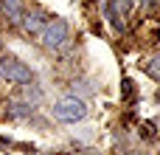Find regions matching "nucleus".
<instances>
[{"mask_svg":"<svg viewBox=\"0 0 160 155\" xmlns=\"http://www.w3.org/2000/svg\"><path fill=\"white\" fill-rule=\"evenodd\" d=\"M0 79L3 82H20V85H28L31 79H34V73H31V68L25 65V62H20L17 56H0Z\"/></svg>","mask_w":160,"mask_h":155,"instance_id":"nucleus-1","label":"nucleus"},{"mask_svg":"<svg viewBox=\"0 0 160 155\" xmlns=\"http://www.w3.org/2000/svg\"><path fill=\"white\" fill-rule=\"evenodd\" d=\"M53 116L59 121H82L87 116V104L82 99H76V96H65V99H59L53 104Z\"/></svg>","mask_w":160,"mask_h":155,"instance_id":"nucleus-2","label":"nucleus"},{"mask_svg":"<svg viewBox=\"0 0 160 155\" xmlns=\"http://www.w3.org/2000/svg\"><path fill=\"white\" fill-rule=\"evenodd\" d=\"M39 34H42V45L56 51V48H62L68 42V23L65 20H48Z\"/></svg>","mask_w":160,"mask_h":155,"instance_id":"nucleus-3","label":"nucleus"},{"mask_svg":"<svg viewBox=\"0 0 160 155\" xmlns=\"http://www.w3.org/2000/svg\"><path fill=\"white\" fill-rule=\"evenodd\" d=\"M129 0H107V6H104V11H107V17H110V23L118 28V31H124V25H127V14H129Z\"/></svg>","mask_w":160,"mask_h":155,"instance_id":"nucleus-4","label":"nucleus"},{"mask_svg":"<svg viewBox=\"0 0 160 155\" xmlns=\"http://www.w3.org/2000/svg\"><path fill=\"white\" fill-rule=\"evenodd\" d=\"M20 23H22V28H25L28 34H39V31H42V25H45V20H42V14H39V11H28V14H22V17H20Z\"/></svg>","mask_w":160,"mask_h":155,"instance_id":"nucleus-5","label":"nucleus"},{"mask_svg":"<svg viewBox=\"0 0 160 155\" xmlns=\"http://www.w3.org/2000/svg\"><path fill=\"white\" fill-rule=\"evenodd\" d=\"M3 11H6L8 23H20V17H22V3H20V0H3Z\"/></svg>","mask_w":160,"mask_h":155,"instance_id":"nucleus-6","label":"nucleus"},{"mask_svg":"<svg viewBox=\"0 0 160 155\" xmlns=\"http://www.w3.org/2000/svg\"><path fill=\"white\" fill-rule=\"evenodd\" d=\"M31 110H34V107H31V104H22V102H14V104L8 107V113H11V116H28Z\"/></svg>","mask_w":160,"mask_h":155,"instance_id":"nucleus-7","label":"nucleus"},{"mask_svg":"<svg viewBox=\"0 0 160 155\" xmlns=\"http://www.w3.org/2000/svg\"><path fill=\"white\" fill-rule=\"evenodd\" d=\"M146 73H149V76H155V79H160V56H155V59L146 65Z\"/></svg>","mask_w":160,"mask_h":155,"instance_id":"nucleus-8","label":"nucleus"},{"mask_svg":"<svg viewBox=\"0 0 160 155\" xmlns=\"http://www.w3.org/2000/svg\"><path fill=\"white\" fill-rule=\"evenodd\" d=\"M124 96H127V99H132V96H135V88H132V79H124Z\"/></svg>","mask_w":160,"mask_h":155,"instance_id":"nucleus-9","label":"nucleus"},{"mask_svg":"<svg viewBox=\"0 0 160 155\" xmlns=\"http://www.w3.org/2000/svg\"><path fill=\"white\" fill-rule=\"evenodd\" d=\"M138 3H141V8H155L158 0H138Z\"/></svg>","mask_w":160,"mask_h":155,"instance_id":"nucleus-10","label":"nucleus"},{"mask_svg":"<svg viewBox=\"0 0 160 155\" xmlns=\"http://www.w3.org/2000/svg\"><path fill=\"white\" fill-rule=\"evenodd\" d=\"M158 99H160V93H158Z\"/></svg>","mask_w":160,"mask_h":155,"instance_id":"nucleus-11","label":"nucleus"}]
</instances>
